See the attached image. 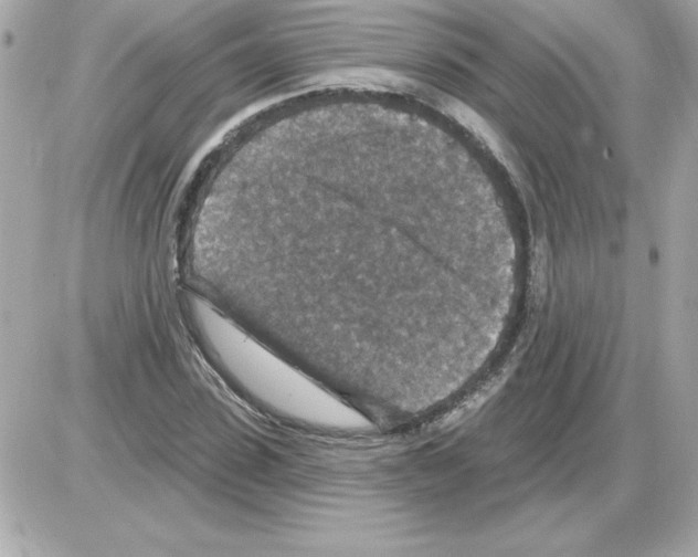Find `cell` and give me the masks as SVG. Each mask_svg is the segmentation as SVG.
<instances>
[{
    "label": "cell",
    "mask_w": 698,
    "mask_h": 557,
    "mask_svg": "<svg viewBox=\"0 0 698 557\" xmlns=\"http://www.w3.org/2000/svg\"><path fill=\"white\" fill-rule=\"evenodd\" d=\"M403 172L381 159L299 157L241 280L242 315L349 360H396L429 345L458 304L464 272L417 231Z\"/></svg>",
    "instance_id": "1"
},
{
    "label": "cell",
    "mask_w": 698,
    "mask_h": 557,
    "mask_svg": "<svg viewBox=\"0 0 698 557\" xmlns=\"http://www.w3.org/2000/svg\"><path fill=\"white\" fill-rule=\"evenodd\" d=\"M187 314L208 359L258 410L290 424L357 428L367 418L336 391L198 293Z\"/></svg>",
    "instance_id": "2"
}]
</instances>
